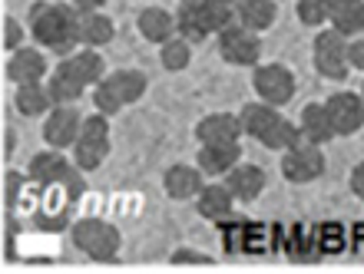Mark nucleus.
Instances as JSON below:
<instances>
[{
  "label": "nucleus",
  "instance_id": "f257e3e1",
  "mask_svg": "<svg viewBox=\"0 0 364 274\" xmlns=\"http://www.w3.org/2000/svg\"><path fill=\"white\" fill-rule=\"evenodd\" d=\"M27 27L40 47L67 53V57L77 53V47H83L80 43V7H73V4H47V0H40V4L30 7Z\"/></svg>",
  "mask_w": 364,
  "mask_h": 274
},
{
  "label": "nucleus",
  "instance_id": "f03ea898",
  "mask_svg": "<svg viewBox=\"0 0 364 274\" xmlns=\"http://www.w3.org/2000/svg\"><path fill=\"white\" fill-rule=\"evenodd\" d=\"M103 53H96L93 47H83L77 53H70L57 63L53 76H50V96H53V106H67L77 103L80 96L87 93V86H96L103 80Z\"/></svg>",
  "mask_w": 364,
  "mask_h": 274
},
{
  "label": "nucleus",
  "instance_id": "7ed1b4c3",
  "mask_svg": "<svg viewBox=\"0 0 364 274\" xmlns=\"http://www.w3.org/2000/svg\"><path fill=\"white\" fill-rule=\"evenodd\" d=\"M239 116H242V126H245V136H252V139L262 142V146L272 152H285V149H291V146H298V142H305L301 126L285 119V116L269 103L242 106Z\"/></svg>",
  "mask_w": 364,
  "mask_h": 274
},
{
  "label": "nucleus",
  "instance_id": "20e7f679",
  "mask_svg": "<svg viewBox=\"0 0 364 274\" xmlns=\"http://www.w3.org/2000/svg\"><path fill=\"white\" fill-rule=\"evenodd\" d=\"M232 23V7L229 4H215V0H182L179 13H176V27L179 37H186L189 43H202L212 33Z\"/></svg>",
  "mask_w": 364,
  "mask_h": 274
},
{
  "label": "nucleus",
  "instance_id": "39448f33",
  "mask_svg": "<svg viewBox=\"0 0 364 274\" xmlns=\"http://www.w3.org/2000/svg\"><path fill=\"white\" fill-rule=\"evenodd\" d=\"M146 86H149V80H146L143 70H116V73L103 76V80L96 83V89H93L96 113L116 116L123 106L139 103L143 93H146Z\"/></svg>",
  "mask_w": 364,
  "mask_h": 274
},
{
  "label": "nucleus",
  "instance_id": "423d86ee",
  "mask_svg": "<svg viewBox=\"0 0 364 274\" xmlns=\"http://www.w3.org/2000/svg\"><path fill=\"white\" fill-rule=\"evenodd\" d=\"M70 235H73V245L93 261H116L119 245H123L119 228L103 221V218H80L77 225L70 228Z\"/></svg>",
  "mask_w": 364,
  "mask_h": 274
},
{
  "label": "nucleus",
  "instance_id": "0eeeda50",
  "mask_svg": "<svg viewBox=\"0 0 364 274\" xmlns=\"http://www.w3.org/2000/svg\"><path fill=\"white\" fill-rule=\"evenodd\" d=\"M109 116L93 113L83 119V129H80V139L73 142V165L80 172H93L100 169L106 159H109Z\"/></svg>",
  "mask_w": 364,
  "mask_h": 274
},
{
  "label": "nucleus",
  "instance_id": "6e6552de",
  "mask_svg": "<svg viewBox=\"0 0 364 274\" xmlns=\"http://www.w3.org/2000/svg\"><path fill=\"white\" fill-rule=\"evenodd\" d=\"M27 175L33 182H40V185H57V182H63L70 192L83 189V179H80V172L70 165V159H63V149L37 152L27 165Z\"/></svg>",
  "mask_w": 364,
  "mask_h": 274
},
{
  "label": "nucleus",
  "instance_id": "1a4fd4ad",
  "mask_svg": "<svg viewBox=\"0 0 364 274\" xmlns=\"http://www.w3.org/2000/svg\"><path fill=\"white\" fill-rule=\"evenodd\" d=\"M252 86H255V93H259L262 103H269V106L291 103V96H295V89H298L295 73L288 67H282V63H262V67H255Z\"/></svg>",
  "mask_w": 364,
  "mask_h": 274
},
{
  "label": "nucleus",
  "instance_id": "9d476101",
  "mask_svg": "<svg viewBox=\"0 0 364 274\" xmlns=\"http://www.w3.org/2000/svg\"><path fill=\"white\" fill-rule=\"evenodd\" d=\"M219 53L232 67H259V57H262L259 33L242 27V23H229L219 33Z\"/></svg>",
  "mask_w": 364,
  "mask_h": 274
},
{
  "label": "nucleus",
  "instance_id": "9b49d317",
  "mask_svg": "<svg viewBox=\"0 0 364 274\" xmlns=\"http://www.w3.org/2000/svg\"><path fill=\"white\" fill-rule=\"evenodd\" d=\"M315 70L328 80H345L351 63H348V40L345 33L331 30H318L315 37Z\"/></svg>",
  "mask_w": 364,
  "mask_h": 274
},
{
  "label": "nucleus",
  "instance_id": "f8f14e48",
  "mask_svg": "<svg viewBox=\"0 0 364 274\" xmlns=\"http://www.w3.org/2000/svg\"><path fill=\"white\" fill-rule=\"evenodd\" d=\"M325 172V152L315 142H298L291 149L282 152V175L295 185H305V182L318 179Z\"/></svg>",
  "mask_w": 364,
  "mask_h": 274
},
{
  "label": "nucleus",
  "instance_id": "ddd939ff",
  "mask_svg": "<svg viewBox=\"0 0 364 274\" xmlns=\"http://www.w3.org/2000/svg\"><path fill=\"white\" fill-rule=\"evenodd\" d=\"M83 119H87V116H80L77 103H67V106L50 109L47 123H43V139H47L50 149H70V146L80 139Z\"/></svg>",
  "mask_w": 364,
  "mask_h": 274
},
{
  "label": "nucleus",
  "instance_id": "4468645a",
  "mask_svg": "<svg viewBox=\"0 0 364 274\" xmlns=\"http://www.w3.org/2000/svg\"><path fill=\"white\" fill-rule=\"evenodd\" d=\"M328 113H331V123H335L338 136H351L364 126V96L358 93H335L328 96Z\"/></svg>",
  "mask_w": 364,
  "mask_h": 274
},
{
  "label": "nucleus",
  "instance_id": "2eb2a0df",
  "mask_svg": "<svg viewBox=\"0 0 364 274\" xmlns=\"http://www.w3.org/2000/svg\"><path fill=\"white\" fill-rule=\"evenodd\" d=\"M47 76V57L40 53L37 47H20L10 53L7 60V80L14 86L23 83H40Z\"/></svg>",
  "mask_w": 364,
  "mask_h": 274
},
{
  "label": "nucleus",
  "instance_id": "dca6fc26",
  "mask_svg": "<svg viewBox=\"0 0 364 274\" xmlns=\"http://www.w3.org/2000/svg\"><path fill=\"white\" fill-rule=\"evenodd\" d=\"M239 159H242L239 142H202L199 155H196V162H199V169L205 175H225V172L239 165Z\"/></svg>",
  "mask_w": 364,
  "mask_h": 274
},
{
  "label": "nucleus",
  "instance_id": "f3484780",
  "mask_svg": "<svg viewBox=\"0 0 364 274\" xmlns=\"http://www.w3.org/2000/svg\"><path fill=\"white\" fill-rule=\"evenodd\" d=\"M196 136L199 142H239L245 136V126H242V116L209 113L196 123Z\"/></svg>",
  "mask_w": 364,
  "mask_h": 274
},
{
  "label": "nucleus",
  "instance_id": "a211bd4d",
  "mask_svg": "<svg viewBox=\"0 0 364 274\" xmlns=\"http://www.w3.org/2000/svg\"><path fill=\"white\" fill-rule=\"evenodd\" d=\"M202 175L205 172L199 169V165H186V162H179V165H169L163 175V189L169 199L176 202H186V199H196L202 192Z\"/></svg>",
  "mask_w": 364,
  "mask_h": 274
},
{
  "label": "nucleus",
  "instance_id": "6ab92c4d",
  "mask_svg": "<svg viewBox=\"0 0 364 274\" xmlns=\"http://www.w3.org/2000/svg\"><path fill=\"white\" fill-rule=\"evenodd\" d=\"M225 185L232 189L235 202H255L265 192L269 179H265V172L259 165H252V162H239L232 172H225Z\"/></svg>",
  "mask_w": 364,
  "mask_h": 274
},
{
  "label": "nucleus",
  "instance_id": "aec40b11",
  "mask_svg": "<svg viewBox=\"0 0 364 274\" xmlns=\"http://www.w3.org/2000/svg\"><path fill=\"white\" fill-rule=\"evenodd\" d=\"M298 126H301L305 142H315V146H325V142H331L338 136V129H335V123H331V113H328L325 103H308L305 109H301Z\"/></svg>",
  "mask_w": 364,
  "mask_h": 274
},
{
  "label": "nucleus",
  "instance_id": "412c9836",
  "mask_svg": "<svg viewBox=\"0 0 364 274\" xmlns=\"http://www.w3.org/2000/svg\"><path fill=\"white\" fill-rule=\"evenodd\" d=\"M136 27H139L143 40H149V43H159V47H163L166 40H173L176 33H179V27H176V17L169 13V10H163V7H146L143 13H139V20H136Z\"/></svg>",
  "mask_w": 364,
  "mask_h": 274
},
{
  "label": "nucleus",
  "instance_id": "4be33fe9",
  "mask_svg": "<svg viewBox=\"0 0 364 274\" xmlns=\"http://www.w3.org/2000/svg\"><path fill=\"white\" fill-rule=\"evenodd\" d=\"M116 37V23L113 17H106L100 10H80V43L83 47H106Z\"/></svg>",
  "mask_w": 364,
  "mask_h": 274
},
{
  "label": "nucleus",
  "instance_id": "5701e85b",
  "mask_svg": "<svg viewBox=\"0 0 364 274\" xmlns=\"http://www.w3.org/2000/svg\"><path fill=\"white\" fill-rule=\"evenodd\" d=\"M232 202H235V195L229 185H202V192L196 195V212L209 221H222L232 215Z\"/></svg>",
  "mask_w": 364,
  "mask_h": 274
},
{
  "label": "nucleus",
  "instance_id": "b1692460",
  "mask_svg": "<svg viewBox=\"0 0 364 274\" xmlns=\"http://www.w3.org/2000/svg\"><path fill=\"white\" fill-rule=\"evenodd\" d=\"M328 23L345 37H358L364 30V0H331Z\"/></svg>",
  "mask_w": 364,
  "mask_h": 274
},
{
  "label": "nucleus",
  "instance_id": "393cba45",
  "mask_svg": "<svg viewBox=\"0 0 364 274\" xmlns=\"http://www.w3.org/2000/svg\"><path fill=\"white\" fill-rule=\"evenodd\" d=\"M235 17H239L242 27L262 33V30H269L275 23L278 7L275 0H235Z\"/></svg>",
  "mask_w": 364,
  "mask_h": 274
},
{
  "label": "nucleus",
  "instance_id": "a878e982",
  "mask_svg": "<svg viewBox=\"0 0 364 274\" xmlns=\"http://www.w3.org/2000/svg\"><path fill=\"white\" fill-rule=\"evenodd\" d=\"M14 106H17L20 116H43L47 106H53V96H50V89H43L40 83H23V86H17Z\"/></svg>",
  "mask_w": 364,
  "mask_h": 274
},
{
  "label": "nucleus",
  "instance_id": "bb28decb",
  "mask_svg": "<svg viewBox=\"0 0 364 274\" xmlns=\"http://www.w3.org/2000/svg\"><path fill=\"white\" fill-rule=\"evenodd\" d=\"M159 60H163V67L169 70V73H179V70H186L192 63V43L186 37H173L163 43V53H159Z\"/></svg>",
  "mask_w": 364,
  "mask_h": 274
},
{
  "label": "nucleus",
  "instance_id": "cd10ccee",
  "mask_svg": "<svg viewBox=\"0 0 364 274\" xmlns=\"http://www.w3.org/2000/svg\"><path fill=\"white\" fill-rule=\"evenodd\" d=\"M298 20L305 27H321L328 23V13H331V0H295Z\"/></svg>",
  "mask_w": 364,
  "mask_h": 274
},
{
  "label": "nucleus",
  "instance_id": "c85d7f7f",
  "mask_svg": "<svg viewBox=\"0 0 364 274\" xmlns=\"http://www.w3.org/2000/svg\"><path fill=\"white\" fill-rule=\"evenodd\" d=\"M23 47V27H20V20L17 17H4V50H20Z\"/></svg>",
  "mask_w": 364,
  "mask_h": 274
},
{
  "label": "nucleus",
  "instance_id": "c756f323",
  "mask_svg": "<svg viewBox=\"0 0 364 274\" xmlns=\"http://www.w3.org/2000/svg\"><path fill=\"white\" fill-rule=\"evenodd\" d=\"M173 265H215V261H212L209 255H202V251H189V248H179V251H176L173 255Z\"/></svg>",
  "mask_w": 364,
  "mask_h": 274
},
{
  "label": "nucleus",
  "instance_id": "7c9ffc66",
  "mask_svg": "<svg viewBox=\"0 0 364 274\" xmlns=\"http://www.w3.org/2000/svg\"><path fill=\"white\" fill-rule=\"evenodd\" d=\"M348 63H351V70H361L364 73V37L361 33L348 43Z\"/></svg>",
  "mask_w": 364,
  "mask_h": 274
},
{
  "label": "nucleus",
  "instance_id": "2f4dec72",
  "mask_svg": "<svg viewBox=\"0 0 364 274\" xmlns=\"http://www.w3.org/2000/svg\"><path fill=\"white\" fill-rule=\"evenodd\" d=\"M351 192L364 202V162H358L355 169H351Z\"/></svg>",
  "mask_w": 364,
  "mask_h": 274
},
{
  "label": "nucleus",
  "instance_id": "473e14b6",
  "mask_svg": "<svg viewBox=\"0 0 364 274\" xmlns=\"http://www.w3.org/2000/svg\"><path fill=\"white\" fill-rule=\"evenodd\" d=\"M17 185H23V179H20L17 172H7V202H14V195H17Z\"/></svg>",
  "mask_w": 364,
  "mask_h": 274
},
{
  "label": "nucleus",
  "instance_id": "72a5a7b5",
  "mask_svg": "<svg viewBox=\"0 0 364 274\" xmlns=\"http://www.w3.org/2000/svg\"><path fill=\"white\" fill-rule=\"evenodd\" d=\"M73 7H80V10H100L106 4V0H70Z\"/></svg>",
  "mask_w": 364,
  "mask_h": 274
},
{
  "label": "nucleus",
  "instance_id": "f704fd0d",
  "mask_svg": "<svg viewBox=\"0 0 364 274\" xmlns=\"http://www.w3.org/2000/svg\"><path fill=\"white\" fill-rule=\"evenodd\" d=\"M14 152V133L7 129V136H4V155H10Z\"/></svg>",
  "mask_w": 364,
  "mask_h": 274
},
{
  "label": "nucleus",
  "instance_id": "c9c22d12",
  "mask_svg": "<svg viewBox=\"0 0 364 274\" xmlns=\"http://www.w3.org/2000/svg\"><path fill=\"white\" fill-rule=\"evenodd\" d=\"M215 4H229V7H232V4H235V0H215Z\"/></svg>",
  "mask_w": 364,
  "mask_h": 274
},
{
  "label": "nucleus",
  "instance_id": "e433bc0d",
  "mask_svg": "<svg viewBox=\"0 0 364 274\" xmlns=\"http://www.w3.org/2000/svg\"><path fill=\"white\" fill-rule=\"evenodd\" d=\"M361 96H364V83H361Z\"/></svg>",
  "mask_w": 364,
  "mask_h": 274
}]
</instances>
